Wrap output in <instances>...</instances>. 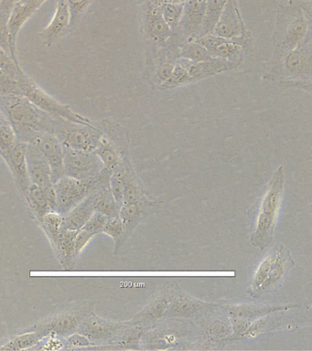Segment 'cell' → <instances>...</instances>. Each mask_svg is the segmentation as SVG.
<instances>
[{"mask_svg": "<svg viewBox=\"0 0 312 351\" xmlns=\"http://www.w3.org/2000/svg\"><path fill=\"white\" fill-rule=\"evenodd\" d=\"M7 165L10 171H12L19 188L23 192V194L25 193L27 189L31 185L28 167H27L25 143L17 142L12 149V154H10Z\"/></svg>", "mask_w": 312, "mask_h": 351, "instance_id": "44dd1931", "label": "cell"}, {"mask_svg": "<svg viewBox=\"0 0 312 351\" xmlns=\"http://www.w3.org/2000/svg\"><path fill=\"white\" fill-rule=\"evenodd\" d=\"M183 5L184 4H171V3H164L160 5L161 14H163L164 21H165L172 32L180 29Z\"/></svg>", "mask_w": 312, "mask_h": 351, "instance_id": "d6a6232c", "label": "cell"}, {"mask_svg": "<svg viewBox=\"0 0 312 351\" xmlns=\"http://www.w3.org/2000/svg\"><path fill=\"white\" fill-rule=\"evenodd\" d=\"M40 222L46 234L50 239L51 244L53 247L56 246L62 230L64 229V227H62L64 216L57 213V211H51V213L46 214Z\"/></svg>", "mask_w": 312, "mask_h": 351, "instance_id": "83f0119b", "label": "cell"}, {"mask_svg": "<svg viewBox=\"0 0 312 351\" xmlns=\"http://www.w3.org/2000/svg\"><path fill=\"white\" fill-rule=\"evenodd\" d=\"M112 173L104 167L97 177L88 180H77L70 177L60 178L53 184L56 197V211L62 215L69 213L79 203L88 197L95 189L109 183Z\"/></svg>", "mask_w": 312, "mask_h": 351, "instance_id": "277c9868", "label": "cell"}, {"mask_svg": "<svg viewBox=\"0 0 312 351\" xmlns=\"http://www.w3.org/2000/svg\"><path fill=\"white\" fill-rule=\"evenodd\" d=\"M187 0H163V4L164 3H171V4H185Z\"/></svg>", "mask_w": 312, "mask_h": 351, "instance_id": "f6af8a7d", "label": "cell"}, {"mask_svg": "<svg viewBox=\"0 0 312 351\" xmlns=\"http://www.w3.org/2000/svg\"><path fill=\"white\" fill-rule=\"evenodd\" d=\"M206 8V0H187L183 5L182 21L180 27L185 37L189 38L200 37Z\"/></svg>", "mask_w": 312, "mask_h": 351, "instance_id": "ac0fdd59", "label": "cell"}, {"mask_svg": "<svg viewBox=\"0 0 312 351\" xmlns=\"http://www.w3.org/2000/svg\"><path fill=\"white\" fill-rule=\"evenodd\" d=\"M125 230V225L123 223L121 219L119 218V216H115L108 218L105 227H104L103 232L110 236L115 241H119Z\"/></svg>", "mask_w": 312, "mask_h": 351, "instance_id": "60d3db41", "label": "cell"}, {"mask_svg": "<svg viewBox=\"0 0 312 351\" xmlns=\"http://www.w3.org/2000/svg\"><path fill=\"white\" fill-rule=\"evenodd\" d=\"M280 65H278L276 70L283 75L289 77L291 81L301 82L300 79H311V40L303 41L297 48L292 49L281 58Z\"/></svg>", "mask_w": 312, "mask_h": 351, "instance_id": "30bf717a", "label": "cell"}, {"mask_svg": "<svg viewBox=\"0 0 312 351\" xmlns=\"http://www.w3.org/2000/svg\"><path fill=\"white\" fill-rule=\"evenodd\" d=\"M0 110L13 129L25 128L51 133L53 117L46 114L23 95L0 96Z\"/></svg>", "mask_w": 312, "mask_h": 351, "instance_id": "6da1fadb", "label": "cell"}, {"mask_svg": "<svg viewBox=\"0 0 312 351\" xmlns=\"http://www.w3.org/2000/svg\"><path fill=\"white\" fill-rule=\"evenodd\" d=\"M24 195L38 221H42L43 217L51 211H56V197L53 186L43 188L31 183Z\"/></svg>", "mask_w": 312, "mask_h": 351, "instance_id": "d6986e66", "label": "cell"}, {"mask_svg": "<svg viewBox=\"0 0 312 351\" xmlns=\"http://www.w3.org/2000/svg\"><path fill=\"white\" fill-rule=\"evenodd\" d=\"M19 141L36 147L50 164L53 184L64 177V145L53 134L31 128L14 129Z\"/></svg>", "mask_w": 312, "mask_h": 351, "instance_id": "ba28073f", "label": "cell"}, {"mask_svg": "<svg viewBox=\"0 0 312 351\" xmlns=\"http://www.w3.org/2000/svg\"><path fill=\"white\" fill-rule=\"evenodd\" d=\"M78 230L62 229L59 240L56 245L53 247L56 250L60 262L67 268L75 259V241Z\"/></svg>", "mask_w": 312, "mask_h": 351, "instance_id": "484cf974", "label": "cell"}, {"mask_svg": "<svg viewBox=\"0 0 312 351\" xmlns=\"http://www.w3.org/2000/svg\"><path fill=\"white\" fill-rule=\"evenodd\" d=\"M43 339L42 335L38 333L37 331L28 332L19 335L14 339H10L9 342L6 343L2 347H0L1 350H29L36 346L40 340Z\"/></svg>", "mask_w": 312, "mask_h": 351, "instance_id": "f546056e", "label": "cell"}, {"mask_svg": "<svg viewBox=\"0 0 312 351\" xmlns=\"http://www.w3.org/2000/svg\"><path fill=\"white\" fill-rule=\"evenodd\" d=\"M248 37L226 38L213 35L212 33L199 38L200 44L205 47L213 57L228 60L239 64L243 59V47L248 46Z\"/></svg>", "mask_w": 312, "mask_h": 351, "instance_id": "8fae6325", "label": "cell"}, {"mask_svg": "<svg viewBox=\"0 0 312 351\" xmlns=\"http://www.w3.org/2000/svg\"><path fill=\"white\" fill-rule=\"evenodd\" d=\"M26 160L32 184L43 188L53 186L50 164L45 156L31 144H26Z\"/></svg>", "mask_w": 312, "mask_h": 351, "instance_id": "5bb4252c", "label": "cell"}, {"mask_svg": "<svg viewBox=\"0 0 312 351\" xmlns=\"http://www.w3.org/2000/svg\"><path fill=\"white\" fill-rule=\"evenodd\" d=\"M17 1L18 0H2L0 3V44L9 51V22Z\"/></svg>", "mask_w": 312, "mask_h": 351, "instance_id": "4dcf8cb0", "label": "cell"}, {"mask_svg": "<svg viewBox=\"0 0 312 351\" xmlns=\"http://www.w3.org/2000/svg\"><path fill=\"white\" fill-rule=\"evenodd\" d=\"M93 237H94V235L86 232V230L83 229L78 230L75 241V256H78V255L83 252V250L86 248L87 244L89 243V241L92 240Z\"/></svg>", "mask_w": 312, "mask_h": 351, "instance_id": "b9f144b4", "label": "cell"}, {"mask_svg": "<svg viewBox=\"0 0 312 351\" xmlns=\"http://www.w3.org/2000/svg\"><path fill=\"white\" fill-rule=\"evenodd\" d=\"M0 69L16 80H19L21 74L24 73L19 60H15L9 49L5 48L1 44H0Z\"/></svg>", "mask_w": 312, "mask_h": 351, "instance_id": "836d02e7", "label": "cell"}, {"mask_svg": "<svg viewBox=\"0 0 312 351\" xmlns=\"http://www.w3.org/2000/svg\"><path fill=\"white\" fill-rule=\"evenodd\" d=\"M83 317L84 315L78 313H65L40 324L34 330L42 335L43 339L46 337H67L77 332Z\"/></svg>", "mask_w": 312, "mask_h": 351, "instance_id": "9a60e30c", "label": "cell"}, {"mask_svg": "<svg viewBox=\"0 0 312 351\" xmlns=\"http://www.w3.org/2000/svg\"><path fill=\"white\" fill-rule=\"evenodd\" d=\"M283 183L284 171L283 167H280L274 174L269 188L263 197L256 229L252 235V243L259 248L267 245L273 237L276 217L281 204Z\"/></svg>", "mask_w": 312, "mask_h": 351, "instance_id": "7a4b0ae2", "label": "cell"}, {"mask_svg": "<svg viewBox=\"0 0 312 351\" xmlns=\"http://www.w3.org/2000/svg\"><path fill=\"white\" fill-rule=\"evenodd\" d=\"M178 62L187 71L191 82H198L200 80L207 78V77L215 75V74L232 70L237 66V63L218 59V58L200 62H193L186 59H180L178 60Z\"/></svg>", "mask_w": 312, "mask_h": 351, "instance_id": "ffe728a7", "label": "cell"}, {"mask_svg": "<svg viewBox=\"0 0 312 351\" xmlns=\"http://www.w3.org/2000/svg\"><path fill=\"white\" fill-rule=\"evenodd\" d=\"M309 21L300 8H286L278 13L275 32V54L280 60L300 46L309 32Z\"/></svg>", "mask_w": 312, "mask_h": 351, "instance_id": "3957f363", "label": "cell"}, {"mask_svg": "<svg viewBox=\"0 0 312 351\" xmlns=\"http://www.w3.org/2000/svg\"><path fill=\"white\" fill-rule=\"evenodd\" d=\"M94 152L102 161L104 167L111 173L116 171L122 165L121 158H120L119 152H117L110 138L106 134L103 133Z\"/></svg>", "mask_w": 312, "mask_h": 351, "instance_id": "d4e9b609", "label": "cell"}, {"mask_svg": "<svg viewBox=\"0 0 312 351\" xmlns=\"http://www.w3.org/2000/svg\"><path fill=\"white\" fill-rule=\"evenodd\" d=\"M92 195L95 211L102 213L108 218L119 216L120 205L114 199L109 189V183L95 189Z\"/></svg>", "mask_w": 312, "mask_h": 351, "instance_id": "cb8c5ba5", "label": "cell"}, {"mask_svg": "<svg viewBox=\"0 0 312 351\" xmlns=\"http://www.w3.org/2000/svg\"><path fill=\"white\" fill-rule=\"evenodd\" d=\"M6 122H8L6 117H5L3 112L0 110V125Z\"/></svg>", "mask_w": 312, "mask_h": 351, "instance_id": "bcb514c9", "label": "cell"}, {"mask_svg": "<svg viewBox=\"0 0 312 351\" xmlns=\"http://www.w3.org/2000/svg\"><path fill=\"white\" fill-rule=\"evenodd\" d=\"M194 307L195 306H194L193 302L188 300L187 298H182L179 299L171 308L174 310V312L179 313V314H185V313L186 314H190Z\"/></svg>", "mask_w": 312, "mask_h": 351, "instance_id": "ee69618b", "label": "cell"}, {"mask_svg": "<svg viewBox=\"0 0 312 351\" xmlns=\"http://www.w3.org/2000/svg\"><path fill=\"white\" fill-rule=\"evenodd\" d=\"M20 95V84L6 71L0 69V96Z\"/></svg>", "mask_w": 312, "mask_h": 351, "instance_id": "f35d334b", "label": "cell"}, {"mask_svg": "<svg viewBox=\"0 0 312 351\" xmlns=\"http://www.w3.org/2000/svg\"><path fill=\"white\" fill-rule=\"evenodd\" d=\"M289 252L280 247L271 252L260 263L249 293L254 298L265 295L276 287L289 268Z\"/></svg>", "mask_w": 312, "mask_h": 351, "instance_id": "52a82bcc", "label": "cell"}, {"mask_svg": "<svg viewBox=\"0 0 312 351\" xmlns=\"http://www.w3.org/2000/svg\"><path fill=\"white\" fill-rule=\"evenodd\" d=\"M95 213L92 193L64 216V229L79 230Z\"/></svg>", "mask_w": 312, "mask_h": 351, "instance_id": "7402d4cb", "label": "cell"}, {"mask_svg": "<svg viewBox=\"0 0 312 351\" xmlns=\"http://www.w3.org/2000/svg\"><path fill=\"white\" fill-rule=\"evenodd\" d=\"M122 324L111 322L103 319L97 315H84L77 332L90 340L94 344L110 341L116 339L123 329Z\"/></svg>", "mask_w": 312, "mask_h": 351, "instance_id": "7c38bea8", "label": "cell"}, {"mask_svg": "<svg viewBox=\"0 0 312 351\" xmlns=\"http://www.w3.org/2000/svg\"><path fill=\"white\" fill-rule=\"evenodd\" d=\"M46 1L47 0H18L16 2L9 22L10 51L15 60H18L16 43H17L19 33L26 22Z\"/></svg>", "mask_w": 312, "mask_h": 351, "instance_id": "4fadbf2b", "label": "cell"}, {"mask_svg": "<svg viewBox=\"0 0 312 351\" xmlns=\"http://www.w3.org/2000/svg\"><path fill=\"white\" fill-rule=\"evenodd\" d=\"M65 344L72 348H84L90 347L91 345H94V343L90 341L84 335L75 332L69 337H67V342Z\"/></svg>", "mask_w": 312, "mask_h": 351, "instance_id": "7bdbcfd3", "label": "cell"}, {"mask_svg": "<svg viewBox=\"0 0 312 351\" xmlns=\"http://www.w3.org/2000/svg\"><path fill=\"white\" fill-rule=\"evenodd\" d=\"M212 34L226 38L245 37V29L235 0H228Z\"/></svg>", "mask_w": 312, "mask_h": 351, "instance_id": "2e32d148", "label": "cell"}, {"mask_svg": "<svg viewBox=\"0 0 312 351\" xmlns=\"http://www.w3.org/2000/svg\"><path fill=\"white\" fill-rule=\"evenodd\" d=\"M19 141L12 125L9 121L0 125V156L5 162L9 161L10 154Z\"/></svg>", "mask_w": 312, "mask_h": 351, "instance_id": "f1b7e54d", "label": "cell"}, {"mask_svg": "<svg viewBox=\"0 0 312 351\" xmlns=\"http://www.w3.org/2000/svg\"><path fill=\"white\" fill-rule=\"evenodd\" d=\"M20 84L21 95L31 101L46 114L54 117H61L72 122L91 125L93 121L84 115L77 114L67 104L60 103L53 96L46 93L25 73L18 80Z\"/></svg>", "mask_w": 312, "mask_h": 351, "instance_id": "5b68a950", "label": "cell"}, {"mask_svg": "<svg viewBox=\"0 0 312 351\" xmlns=\"http://www.w3.org/2000/svg\"><path fill=\"white\" fill-rule=\"evenodd\" d=\"M71 27V16L65 0H57L56 12L48 26L40 33L46 46L50 47L67 34ZM71 30V29H70Z\"/></svg>", "mask_w": 312, "mask_h": 351, "instance_id": "e0dca14e", "label": "cell"}, {"mask_svg": "<svg viewBox=\"0 0 312 351\" xmlns=\"http://www.w3.org/2000/svg\"><path fill=\"white\" fill-rule=\"evenodd\" d=\"M2 0H0V3H1Z\"/></svg>", "mask_w": 312, "mask_h": 351, "instance_id": "7dc6e473", "label": "cell"}, {"mask_svg": "<svg viewBox=\"0 0 312 351\" xmlns=\"http://www.w3.org/2000/svg\"><path fill=\"white\" fill-rule=\"evenodd\" d=\"M50 134L56 136L64 147L84 151H94L103 134L95 122L84 125L54 117Z\"/></svg>", "mask_w": 312, "mask_h": 351, "instance_id": "8992f818", "label": "cell"}, {"mask_svg": "<svg viewBox=\"0 0 312 351\" xmlns=\"http://www.w3.org/2000/svg\"><path fill=\"white\" fill-rule=\"evenodd\" d=\"M146 27L149 34L158 43H163L172 34L171 29L164 21L160 7L152 2L146 11Z\"/></svg>", "mask_w": 312, "mask_h": 351, "instance_id": "603a6c76", "label": "cell"}, {"mask_svg": "<svg viewBox=\"0 0 312 351\" xmlns=\"http://www.w3.org/2000/svg\"><path fill=\"white\" fill-rule=\"evenodd\" d=\"M180 56V59L189 60L193 62H205V60L215 59V57H213L212 54L207 51V49L196 40L186 43L182 47Z\"/></svg>", "mask_w": 312, "mask_h": 351, "instance_id": "1f68e13d", "label": "cell"}, {"mask_svg": "<svg viewBox=\"0 0 312 351\" xmlns=\"http://www.w3.org/2000/svg\"><path fill=\"white\" fill-rule=\"evenodd\" d=\"M227 1L228 0H206L204 24H202L199 38L204 37V36L213 32L221 13H223Z\"/></svg>", "mask_w": 312, "mask_h": 351, "instance_id": "4316f807", "label": "cell"}, {"mask_svg": "<svg viewBox=\"0 0 312 351\" xmlns=\"http://www.w3.org/2000/svg\"><path fill=\"white\" fill-rule=\"evenodd\" d=\"M104 165L94 151L64 147V173L67 177L88 180L99 175Z\"/></svg>", "mask_w": 312, "mask_h": 351, "instance_id": "9c48e42d", "label": "cell"}, {"mask_svg": "<svg viewBox=\"0 0 312 351\" xmlns=\"http://www.w3.org/2000/svg\"><path fill=\"white\" fill-rule=\"evenodd\" d=\"M167 307H168V301L167 299L160 298L156 299L150 304L149 306H147L143 311L139 313L138 317H136V321H139L138 323L143 322V321H150L158 319L163 313L166 311Z\"/></svg>", "mask_w": 312, "mask_h": 351, "instance_id": "e575fe53", "label": "cell"}, {"mask_svg": "<svg viewBox=\"0 0 312 351\" xmlns=\"http://www.w3.org/2000/svg\"><path fill=\"white\" fill-rule=\"evenodd\" d=\"M108 219V217L104 215L102 213H97V211H95L82 229L91 233L92 235H97L99 232H103L104 227H105Z\"/></svg>", "mask_w": 312, "mask_h": 351, "instance_id": "ab89813d", "label": "cell"}, {"mask_svg": "<svg viewBox=\"0 0 312 351\" xmlns=\"http://www.w3.org/2000/svg\"><path fill=\"white\" fill-rule=\"evenodd\" d=\"M119 216L124 223L125 229H132L141 216L138 202H123L120 205Z\"/></svg>", "mask_w": 312, "mask_h": 351, "instance_id": "d590c367", "label": "cell"}, {"mask_svg": "<svg viewBox=\"0 0 312 351\" xmlns=\"http://www.w3.org/2000/svg\"><path fill=\"white\" fill-rule=\"evenodd\" d=\"M71 16V27L73 29L79 23L82 16L95 0H65Z\"/></svg>", "mask_w": 312, "mask_h": 351, "instance_id": "74e56055", "label": "cell"}, {"mask_svg": "<svg viewBox=\"0 0 312 351\" xmlns=\"http://www.w3.org/2000/svg\"><path fill=\"white\" fill-rule=\"evenodd\" d=\"M191 79L188 75L187 71L179 62L175 63L171 67V75L163 82L161 87L174 88L180 85L190 84Z\"/></svg>", "mask_w": 312, "mask_h": 351, "instance_id": "8d00e7d4", "label": "cell"}]
</instances>
